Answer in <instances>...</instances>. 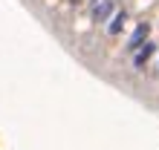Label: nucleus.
Masks as SVG:
<instances>
[{
    "instance_id": "f257e3e1",
    "label": "nucleus",
    "mask_w": 159,
    "mask_h": 150,
    "mask_svg": "<svg viewBox=\"0 0 159 150\" xmlns=\"http://www.w3.org/2000/svg\"><path fill=\"white\" fill-rule=\"evenodd\" d=\"M90 12H93V23H110V17L116 15V0H98Z\"/></svg>"
},
{
    "instance_id": "f03ea898",
    "label": "nucleus",
    "mask_w": 159,
    "mask_h": 150,
    "mask_svg": "<svg viewBox=\"0 0 159 150\" xmlns=\"http://www.w3.org/2000/svg\"><path fill=\"white\" fill-rule=\"evenodd\" d=\"M148 35H151V23H136V29L130 32V38H127V46H125V49H127L130 55H133V52L139 49V46H142V43L148 41Z\"/></svg>"
},
{
    "instance_id": "7ed1b4c3",
    "label": "nucleus",
    "mask_w": 159,
    "mask_h": 150,
    "mask_svg": "<svg viewBox=\"0 0 159 150\" xmlns=\"http://www.w3.org/2000/svg\"><path fill=\"white\" fill-rule=\"evenodd\" d=\"M153 52H156V43L151 41V38H148V41H145V43H142V46H139V49L133 52V67H136V69H142L145 64L153 58Z\"/></svg>"
},
{
    "instance_id": "20e7f679",
    "label": "nucleus",
    "mask_w": 159,
    "mask_h": 150,
    "mask_svg": "<svg viewBox=\"0 0 159 150\" xmlns=\"http://www.w3.org/2000/svg\"><path fill=\"white\" fill-rule=\"evenodd\" d=\"M125 23H127V12L116 9V15L110 17V23H107V35H119L121 29H125Z\"/></svg>"
},
{
    "instance_id": "39448f33",
    "label": "nucleus",
    "mask_w": 159,
    "mask_h": 150,
    "mask_svg": "<svg viewBox=\"0 0 159 150\" xmlns=\"http://www.w3.org/2000/svg\"><path fill=\"white\" fill-rule=\"evenodd\" d=\"M67 3H70V6H78V3H81V0H67Z\"/></svg>"
}]
</instances>
